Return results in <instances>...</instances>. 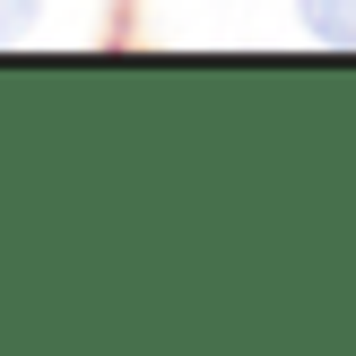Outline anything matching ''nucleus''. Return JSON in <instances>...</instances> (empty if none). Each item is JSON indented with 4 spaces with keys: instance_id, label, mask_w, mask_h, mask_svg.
<instances>
[{
    "instance_id": "f03ea898",
    "label": "nucleus",
    "mask_w": 356,
    "mask_h": 356,
    "mask_svg": "<svg viewBox=\"0 0 356 356\" xmlns=\"http://www.w3.org/2000/svg\"><path fill=\"white\" fill-rule=\"evenodd\" d=\"M35 9H44V0H0V44H9V35H17V26H26V17H35Z\"/></svg>"
},
{
    "instance_id": "f257e3e1",
    "label": "nucleus",
    "mask_w": 356,
    "mask_h": 356,
    "mask_svg": "<svg viewBox=\"0 0 356 356\" xmlns=\"http://www.w3.org/2000/svg\"><path fill=\"white\" fill-rule=\"evenodd\" d=\"M296 17H305V35H322V44L356 52V0H296Z\"/></svg>"
}]
</instances>
